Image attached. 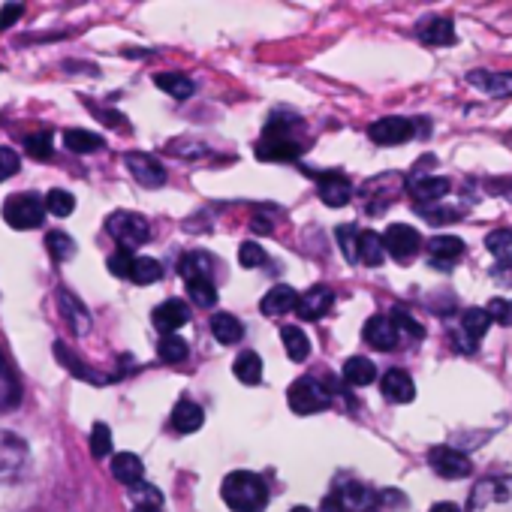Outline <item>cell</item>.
I'll use <instances>...</instances> for the list:
<instances>
[{"label":"cell","instance_id":"1","mask_svg":"<svg viewBox=\"0 0 512 512\" xmlns=\"http://www.w3.org/2000/svg\"><path fill=\"white\" fill-rule=\"evenodd\" d=\"M220 497L232 512H263L269 503V485L260 473L232 470L220 485Z\"/></svg>","mask_w":512,"mask_h":512},{"label":"cell","instance_id":"2","mask_svg":"<svg viewBox=\"0 0 512 512\" xmlns=\"http://www.w3.org/2000/svg\"><path fill=\"white\" fill-rule=\"evenodd\" d=\"M296 118H281V115H272L269 124H266V133L263 139L256 142V157L260 160H269V163H284V160H296L302 154V142L293 136L296 130Z\"/></svg>","mask_w":512,"mask_h":512},{"label":"cell","instance_id":"3","mask_svg":"<svg viewBox=\"0 0 512 512\" xmlns=\"http://www.w3.org/2000/svg\"><path fill=\"white\" fill-rule=\"evenodd\" d=\"M181 278L187 281V290L193 296V302L199 308H211L217 302V284H214V260L202 250L184 253L181 266H178Z\"/></svg>","mask_w":512,"mask_h":512},{"label":"cell","instance_id":"4","mask_svg":"<svg viewBox=\"0 0 512 512\" xmlns=\"http://www.w3.org/2000/svg\"><path fill=\"white\" fill-rule=\"evenodd\" d=\"M377 491L362 482H338L323 500V512H371L377 506Z\"/></svg>","mask_w":512,"mask_h":512},{"label":"cell","instance_id":"5","mask_svg":"<svg viewBox=\"0 0 512 512\" xmlns=\"http://www.w3.org/2000/svg\"><path fill=\"white\" fill-rule=\"evenodd\" d=\"M467 512H512V476L482 479L470 494Z\"/></svg>","mask_w":512,"mask_h":512},{"label":"cell","instance_id":"6","mask_svg":"<svg viewBox=\"0 0 512 512\" xmlns=\"http://www.w3.org/2000/svg\"><path fill=\"white\" fill-rule=\"evenodd\" d=\"M106 232L121 244V250H133L151 238V223L136 211H115L106 220Z\"/></svg>","mask_w":512,"mask_h":512},{"label":"cell","instance_id":"7","mask_svg":"<svg viewBox=\"0 0 512 512\" xmlns=\"http://www.w3.org/2000/svg\"><path fill=\"white\" fill-rule=\"evenodd\" d=\"M287 401H290V410L299 413V416H314V413H323L332 401L329 389L314 380V377H299L290 392H287Z\"/></svg>","mask_w":512,"mask_h":512},{"label":"cell","instance_id":"8","mask_svg":"<svg viewBox=\"0 0 512 512\" xmlns=\"http://www.w3.org/2000/svg\"><path fill=\"white\" fill-rule=\"evenodd\" d=\"M4 220L13 229H37L46 220V202L37 193H16L4 202Z\"/></svg>","mask_w":512,"mask_h":512},{"label":"cell","instance_id":"9","mask_svg":"<svg viewBox=\"0 0 512 512\" xmlns=\"http://www.w3.org/2000/svg\"><path fill=\"white\" fill-rule=\"evenodd\" d=\"M380 238H383L386 253L392 256V260H398V263L413 260V256L422 250V238H419V232H416L413 226H407V223H392Z\"/></svg>","mask_w":512,"mask_h":512},{"label":"cell","instance_id":"10","mask_svg":"<svg viewBox=\"0 0 512 512\" xmlns=\"http://www.w3.org/2000/svg\"><path fill=\"white\" fill-rule=\"evenodd\" d=\"M428 464L443 479H464V476H470V467H473L470 458L464 452L452 449V446H434L428 452Z\"/></svg>","mask_w":512,"mask_h":512},{"label":"cell","instance_id":"11","mask_svg":"<svg viewBox=\"0 0 512 512\" xmlns=\"http://www.w3.org/2000/svg\"><path fill=\"white\" fill-rule=\"evenodd\" d=\"M25 464H28V443L13 431H0V479L16 476Z\"/></svg>","mask_w":512,"mask_h":512},{"label":"cell","instance_id":"12","mask_svg":"<svg viewBox=\"0 0 512 512\" xmlns=\"http://www.w3.org/2000/svg\"><path fill=\"white\" fill-rule=\"evenodd\" d=\"M413 133H416L413 121L410 118H398V115L380 118V121H374L368 127V136H371L374 145H401V142L413 139Z\"/></svg>","mask_w":512,"mask_h":512},{"label":"cell","instance_id":"13","mask_svg":"<svg viewBox=\"0 0 512 512\" xmlns=\"http://www.w3.org/2000/svg\"><path fill=\"white\" fill-rule=\"evenodd\" d=\"M124 163L142 187H163L166 184V169L157 157L142 154V151H130V154H124Z\"/></svg>","mask_w":512,"mask_h":512},{"label":"cell","instance_id":"14","mask_svg":"<svg viewBox=\"0 0 512 512\" xmlns=\"http://www.w3.org/2000/svg\"><path fill=\"white\" fill-rule=\"evenodd\" d=\"M362 338L368 341V347H374V350H380V353H389V350H395V347L401 344L398 326L392 323V317H383V314H377V317H371V320L365 323Z\"/></svg>","mask_w":512,"mask_h":512},{"label":"cell","instance_id":"15","mask_svg":"<svg viewBox=\"0 0 512 512\" xmlns=\"http://www.w3.org/2000/svg\"><path fill=\"white\" fill-rule=\"evenodd\" d=\"M380 392H383V398H386V401H392V404H410V401L416 398L413 377H410L407 371H401V368H392V371H386V374H383V380H380Z\"/></svg>","mask_w":512,"mask_h":512},{"label":"cell","instance_id":"16","mask_svg":"<svg viewBox=\"0 0 512 512\" xmlns=\"http://www.w3.org/2000/svg\"><path fill=\"white\" fill-rule=\"evenodd\" d=\"M332 305H335V293L329 287H311L308 293L299 296L296 311L302 320H320L332 311Z\"/></svg>","mask_w":512,"mask_h":512},{"label":"cell","instance_id":"17","mask_svg":"<svg viewBox=\"0 0 512 512\" xmlns=\"http://www.w3.org/2000/svg\"><path fill=\"white\" fill-rule=\"evenodd\" d=\"M467 85L488 97H512V73H491V70H473L467 73Z\"/></svg>","mask_w":512,"mask_h":512},{"label":"cell","instance_id":"18","mask_svg":"<svg viewBox=\"0 0 512 512\" xmlns=\"http://www.w3.org/2000/svg\"><path fill=\"white\" fill-rule=\"evenodd\" d=\"M320 199L329 208H344L353 199V187L341 172H326V175H320Z\"/></svg>","mask_w":512,"mask_h":512},{"label":"cell","instance_id":"19","mask_svg":"<svg viewBox=\"0 0 512 512\" xmlns=\"http://www.w3.org/2000/svg\"><path fill=\"white\" fill-rule=\"evenodd\" d=\"M296 305H299V293H296L293 287H287V284H278V287H272V290L263 296L260 311H263L266 317H284V314L296 311Z\"/></svg>","mask_w":512,"mask_h":512},{"label":"cell","instance_id":"20","mask_svg":"<svg viewBox=\"0 0 512 512\" xmlns=\"http://www.w3.org/2000/svg\"><path fill=\"white\" fill-rule=\"evenodd\" d=\"M169 422H172V428H175L178 434H193V431H199V428H202L205 413H202V407H199L196 401H190V398H178V404L172 407Z\"/></svg>","mask_w":512,"mask_h":512},{"label":"cell","instance_id":"21","mask_svg":"<svg viewBox=\"0 0 512 512\" xmlns=\"http://www.w3.org/2000/svg\"><path fill=\"white\" fill-rule=\"evenodd\" d=\"M428 253H431V263L437 266V269H452L449 263H455L458 256L464 253V241L461 238H455V235H437V238H431L428 241Z\"/></svg>","mask_w":512,"mask_h":512},{"label":"cell","instance_id":"22","mask_svg":"<svg viewBox=\"0 0 512 512\" xmlns=\"http://www.w3.org/2000/svg\"><path fill=\"white\" fill-rule=\"evenodd\" d=\"M190 320V311L181 299H166L163 305L154 308V326L163 332V335H172L178 326H184Z\"/></svg>","mask_w":512,"mask_h":512},{"label":"cell","instance_id":"23","mask_svg":"<svg viewBox=\"0 0 512 512\" xmlns=\"http://www.w3.org/2000/svg\"><path fill=\"white\" fill-rule=\"evenodd\" d=\"M416 34H419V40L425 46H452L455 43V25L449 19H443V16L419 22Z\"/></svg>","mask_w":512,"mask_h":512},{"label":"cell","instance_id":"24","mask_svg":"<svg viewBox=\"0 0 512 512\" xmlns=\"http://www.w3.org/2000/svg\"><path fill=\"white\" fill-rule=\"evenodd\" d=\"M449 190H452V184H449V178H443V175H425V178H413V181H410V193H413L416 199H422L425 208H428L431 202L446 199Z\"/></svg>","mask_w":512,"mask_h":512},{"label":"cell","instance_id":"25","mask_svg":"<svg viewBox=\"0 0 512 512\" xmlns=\"http://www.w3.org/2000/svg\"><path fill=\"white\" fill-rule=\"evenodd\" d=\"M112 476H115L118 482L130 485V488H139L142 479H145V467H142L139 455H133V452H118V455L112 458Z\"/></svg>","mask_w":512,"mask_h":512},{"label":"cell","instance_id":"26","mask_svg":"<svg viewBox=\"0 0 512 512\" xmlns=\"http://www.w3.org/2000/svg\"><path fill=\"white\" fill-rule=\"evenodd\" d=\"M58 305H61V311H64V320L73 326V332L85 335V332L91 329V314H88V308H85L70 290H61V293H58Z\"/></svg>","mask_w":512,"mask_h":512},{"label":"cell","instance_id":"27","mask_svg":"<svg viewBox=\"0 0 512 512\" xmlns=\"http://www.w3.org/2000/svg\"><path fill=\"white\" fill-rule=\"evenodd\" d=\"M232 374L244 383V386H256L263 380V359L253 350H244L235 362H232Z\"/></svg>","mask_w":512,"mask_h":512},{"label":"cell","instance_id":"28","mask_svg":"<svg viewBox=\"0 0 512 512\" xmlns=\"http://www.w3.org/2000/svg\"><path fill=\"white\" fill-rule=\"evenodd\" d=\"M154 85H157L160 91H166L169 97H175V100H190L193 91H196L193 79L184 76V73H157V76H154Z\"/></svg>","mask_w":512,"mask_h":512},{"label":"cell","instance_id":"29","mask_svg":"<svg viewBox=\"0 0 512 512\" xmlns=\"http://www.w3.org/2000/svg\"><path fill=\"white\" fill-rule=\"evenodd\" d=\"M383 260H386L383 238L377 232H371V229L368 232H359V263L377 269V266H383Z\"/></svg>","mask_w":512,"mask_h":512},{"label":"cell","instance_id":"30","mask_svg":"<svg viewBox=\"0 0 512 512\" xmlns=\"http://www.w3.org/2000/svg\"><path fill=\"white\" fill-rule=\"evenodd\" d=\"M211 335L220 341V344H238L241 338H244V326H241V320L238 317H232V314H214L211 317Z\"/></svg>","mask_w":512,"mask_h":512},{"label":"cell","instance_id":"31","mask_svg":"<svg viewBox=\"0 0 512 512\" xmlns=\"http://www.w3.org/2000/svg\"><path fill=\"white\" fill-rule=\"evenodd\" d=\"M344 380L347 386H371L377 380V368L365 356H353L344 362Z\"/></svg>","mask_w":512,"mask_h":512},{"label":"cell","instance_id":"32","mask_svg":"<svg viewBox=\"0 0 512 512\" xmlns=\"http://www.w3.org/2000/svg\"><path fill=\"white\" fill-rule=\"evenodd\" d=\"M488 326H491L488 311H485V308H470V311H464V317H461V338H470V344L476 347V341L488 332Z\"/></svg>","mask_w":512,"mask_h":512},{"label":"cell","instance_id":"33","mask_svg":"<svg viewBox=\"0 0 512 512\" xmlns=\"http://www.w3.org/2000/svg\"><path fill=\"white\" fill-rule=\"evenodd\" d=\"M281 338H284V350H287V356L293 362H305L311 356V341H308V335L299 326H284Z\"/></svg>","mask_w":512,"mask_h":512},{"label":"cell","instance_id":"34","mask_svg":"<svg viewBox=\"0 0 512 512\" xmlns=\"http://www.w3.org/2000/svg\"><path fill=\"white\" fill-rule=\"evenodd\" d=\"M64 145H67L73 154H94V151H100L106 142H103V136L76 127V130H67V133H64Z\"/></svg>","mask_w":512,"mask_h":512},{"label":"cell","instance_id":"35","mask_svg":"<svg viewBox=\"0 0 512 512\" xmlns=\"http://www.w3.org/2000/svg\"><path fill=\"white\" fill-rule=\"evenodd\" d=\"M163 278V266L157 260H151V256H136L133 260V269H130V281L145 287V284H157Z\"/></svg>","mask_w":512,"mask_h":512},{"label":"cell","instance_id":"36","mask_svg":"<svg viewBox=\"0 0 512 512\" xmlns=\"http://www.w3.org/2000/svg\"><path fill=\"white\" fill-rule=\"evenodd\" d=\"M55 353H58L61 365H64L67 371H73L76 377H82V380H91V383H109V377H103V374H97V371L85 368V365H82V359H79V356H73V353H70L64 344H55Z\"/></svg>","mask_w":512,"mask_h":512},{"label":"cell","instance_id":"37","mask_svg":"<svg viewBox=\"0 0 512 512\" xmlns=\"http://www.w3.org/2000/svg\"><path fill=\"white\" fill-rule=\"evenodd\" d=\"M43 202H46V211L52 217H70L76 211V196L67 190H49Z\"/></svg>","mask_w":512,"mask_h":512},{"label":"cell","instance_id":"38","mask_svg":"<svg viewBox=\"0 0 512 512\" xmlns=\"http://www.w3.org/2000/svg\"><path fill=\"white\" fill-rule=\"evenodd\" d=\"M187 353H190V347H187V341L184 338H178V335H166V338H160V344H157V356L163 359V362H184L187 359Z\"/></svg>","mask_w":512,"mask_h":512},{"label":"cell","instance_id":"39","mask_svg":"<svg viewBox=\"0 0 512 512\" xmlns=\"http://www.w3.org/2000/svg\"><path fill=\"white\" fill-rule=\"evenodd\" d=\"M335 238H338V247L344 253L347 263H359V229L356 226H338L335 229Z\"/></svg>","mask_w":512,"mask_h":512},{"label":"cell","instance_id":"40","mask_svg":"<svg viewBox=\"0 0 512 512\" xmlns=\"http://www.w3.org/2000/svg\"><path fill=\"white\" fill-rule=\"evenodd\" d=\"M46 247H49V253L55 256L58 263L70 260V256L76 253V241H73V238H70L67 232H61V229L49 232V238H46Z\"/></svg>","mask_w":512,"mask_h":512},{"label":"cell","instance_id":"41","mask_svg":"<svg viewBox=\"0 0 512 512\" xmlns=\"http://www.w3.org/2000/svg\"><path fill=\"white\" fill-rule=\"evenodd\" d=\"M238 263H241L244 269H263V266L269 263V256H266V250L260 247V241H244V244L238 247Z\"/></svg>","mask_w":512,"mask_h":512},{"label":"cell","instance_id":"42","mask_svg":"<svg viewBox=\"0 0 512 512\" xmlns=\"http://www.w3.org/2000/svg\"><path fill=\"white\" fill-rule=\"evenodd\" d=\"M25 151H28L34 160H52V133H49V130L31 133V136L25 139Z\"/></svg>","mask_w":512,"mask_h":512},{"label":"cell","instance_id":"43","mask_svg":"<svg viewBox=\"0 0 512 512\" xmlns=\"http://www.w3.org/2000/svg\"><path fill=\"white\" fill-rule=\"evenodd\" d=\"M392 323L398 326L401 338H413V341H422V338H425L422 323H416V320H413V314H407L404 308H395V311H392Z\"/></svg>","mask_w":512,"mask_h":512},{"label":"cell","instance_id":"44","mask_svg":"<svg viewBox=\"0 0 512 512\" xmlns=\"http://www.w3.org/2000/svg\"><path fill=\"white\" fill-rule=\"evenodd\" d=\"M91 455L94 458H109L112 455V431L106 422H97L91 428Z\"/></svg>","mask_w":512,"mask_h":512},{"label":"cell","instance_id":"45","mask_svg":"<svg viewBox=\"0 0 512 512\" xmlns=\"http://www.w3.org/2000/svg\"><path fill=\"white\" fill-rule=\"evenodd\" d=\"M485 247L497 256V260H509L512 256V229H494L485 238Z\"/></svg>","mask_w":512,"mask_h":512},{"label":"cell","instance_id":"46","mask_svg":"<svg viewBox=\"0 0 512 512\" xmlns=\"http://www.w3.org/2000/svg\"><path fill=\"white\" fill-rule=\"evenodd\" d=\"M485 311H488L491 323H500V326H512V299H491Z\"/></svg>","mask_w":512,"mask_h":512},{"label":"cell","instance_id":"47","mask_svg":"<svg viewBox=\"0 0 512 512\" xmlns=\"http://www.w3.org/2000/svg\"><path fill=\"white\" fill-rule=\"evenodd\" d=\"M133 260L136 256H130V250H118V253H112L109 256V272L115 275V278H130V269H133Z\"/></svg>","mask_w":512,"mask_h":512},{"label":"cell","instance_id":"48","mask_svg":"<svg viewBox=\"0 0 512 512\" xmlns=\"http://www.w3.org/2000/svg\"><path fill=\"white\" fill-rule=\"evenodd\" d=\"M19 166H22V160H19L16 151L0 148V181H10V178L19 172Z\"/></svg>","mask_w":512,"mask_h":512},{"label":"cell","instance_id":"49","mask_svg":"<svg viewBox=\"0 0 512 512\" xmlns=\"http://www.w3.org/2000/svg\"><path fill=\"white\" fill-rule=\"evenodd\" d=\"M491 278H494V284L512 290V256H509V260H500V263L491 269Z\"/></svg>","mask_w":512,"mask_h":512},{"label":"cell","instance_id":"50","mask_svg":"<svg viewBox=\"0 0 512 512\" xmlns=\"http://www.w3.org/2000/svg\"><path fill=\"white\" fill-rule=\"evenodd\" d=\"M19 16H25V7H22V4H7V7H0V31L10 28Z\"/></svg>","mask_w":512,"mask_h":512},{"label":"cell","instance_id":"51","mask_svg":"<svg viewBox=\"0 0 512 512\" xmlns=\"http://www.w3.org/2000/svg\"><path fill=\"white\" fill-rule=\"evenodd\" d=\"M133 512H163V509H160V497L136 503V506H133Z\"/></svg>","mask_w":512,"mask_h":512},{"label":"cell","instance_id":"52","mask_svg":"<svg viewBox=\"0 0 512 512\" xmlns=\"http://www.w3.org/2000/svg\"><path fill=\"white\" fill-rule=\"evenodd\" d=\"M94 112H100L106 118V124H112V127L124 124V115H118V112H106V109H94Z\"/></svg>","mask_w":512,"mask_h":512},{"label":"cell","instance_id":"53","mask_svg":"<svg viewBox=\"0 0 512 512\" xmlns=\"http://www.w3.org/2000/svg\"><path fill=\"white\" fill-rule=\"evenodd\" d=\"M428 512H461V509H458L455 503H449V500H446V503H434Z\"/></svg>","mask_w":512,"mask_h":512},{"label":"cell","instance_id":"54","mask_svg":"<svg viewBox=\"0 0 512 512\" xmlns=\"http://www.w3.org/2000/svg\"><path fill=\"white\" fill-rule=\"evenodd\" d=\"M253 229H256V232H272V223L263 220V217H256V220H253Z\"/></svg>","mask_w":512,"mask_h":512},{"label":"cell","instance_id":"55","mask_svg":"<svg viewBox=\"0 0 512 512\" xmlns=\"http://www.w3.org/2000/svg\"><path fill=\"white\" fill-rule=\"evenodd\" d=\"M290 512H314V509H308V506H293Z\"/></svg>","mask_w":512,"mask_h":512}]
</instances>
